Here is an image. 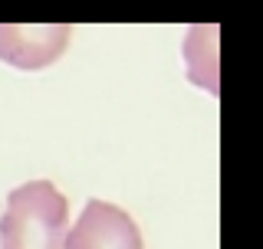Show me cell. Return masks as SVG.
Listing matches in <instances>:
<instances>
[{"instance_id": "7a4b0ae2", "label": "cell", "mask_w": 263, "mask_h": 249, "mask_svg": "<svg viewBox=\"0 0 263 249\" xmlns=\"http://www.w3.org/2000/svg\"><path fill=\"white\" fill-rule=\"evenodd\" d=\"M63 249H145L142 230L122 206L109 200H86L76 226L66 233Z\"/></svg>"}, {"instance_id": "6da1fadb", "label": "cell", "mask_w": 263, "mask_h": 249, "mask_svg": "<svg viewBox=\"0 0 263 249\" xmlns=\"http://www.w3.org/2000/svg\"><path fill=\"white\" fill-rule=\"evenodd\" d=\"M69 200L53 180H27L7 194L0 213V249H63Z\"/></svg>"}, {"instance_id": "3957f363", "label": "cell", "mask_w": 263, "mask_h": 249, "mask_svg": "<svg viewBox=\"0 0 263 249\" xmlns=\"http://www.w3.org/2000/svg\"><path fill=\"white\" fill-rule=\"evenodd\" d=\"M72 36L69 23H0V59L16 69H43L63 56L66 43Z\"/></svg>"}]
</instances>
